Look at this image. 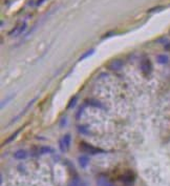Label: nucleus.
Here are the masks:
<instances>
[{
  "label": "nucleus",
  "instance_id": "nucleus-7",
  "mask_svg": "<svg viewBox=\"0 0 170 186\" xmlns=\"http://www.w3.org/2000/svg\"><path fill=\"white\" fill-rule=\"evenodd\" d=\"M157 62L162 64H165L168 62V57H167L166 55H159V56L157 57Z\"/></svg>",
  "mask_w": 170,
  "mask_h": 186
},
{
  "label": "nucleus",
  "instance_id": "nucleus-5",
  "mask_svg": "<svg viewBox=\"0 0 170 186\" xmlns=\"http://www.w3.org/2000/svg\"><path fill=\"white\" fill-rule=\"evenodd\" d=\"M88 162H89V159L87 158L86 156H81L79 158V163H80V166L81 167H86L87 166V164H88Z\"/></svg>",
  "mask_w": 170,
  "mask_h": 186
},
{
  "label": "nucleus",
  "instance_id": "nucleus-9",
  "mask_svg": "<svg viewBox=\"0 0 170 186\" xmlns=\"http://www.w3.org/2000/svg\"><path fill=\"white\" fill-rule=\"evenodd\" d=\"M98 184L100 186H113V184H110V183H109L105 178H100V179H99Z\"/></svg>",
  "mask_w": 170,
  "mask_h": 186
},
{
  "label": "nucleus",
  "instance_id": "nucleus-11",
  "mask_svg": "<svg viewBox=\"0 0 170 186\" xmlns=\"http://www.w3.org/2000/svg\"><path fill=\"white\" fill-rule=\"evenodd\" d=\"M39 151H40V154H48V153H53V149L50 148V147L48 146H42L40 147V149H39Z\"/></svg>",
  "mask_w": 170,
  "mask_h": 186
},
{
  "label": "nucleus",
  "instance_id": "nucleus-8",
  "mask_svg": "<svg viewBox=\"0 0 170 186\" xmlns=\"http://www.w3.org/2000/svg\"><path fill=\"white\" fill-rule=\"evenodd\" d=\"M69 186H85L83 181L80 180V179H74V180L70 182Z\"/></svg>",
  "mask_w": 170,
  "mask_h": 186
},
{
  "label": "nucleus",
  "instance_id": "nucleus-2",
  "mask_svg": "<svg viewBox=\"0 0 170 186\" xmlns=\"http://www.w3.org/2000/svg\"><path fill=\"white\" fill-rule=\"evenodd\" d=\"M141 67H142V71L144 74H149L150 71H151V64H150L149 60L148 59H145L142 61L141 63Z\"/></svg>",
  "mask_w": 170,
  "mask_h": 186
},
{
  "label": "nucleus",
  "instance_id": "nucleus-12",
  "mask_svg": "<svg viewBox=\"0 0 170 186\" xmlns=\"http://www.w3.org/2000/svg\"><path fill=\"white\" fill-rule=\"evenodd\" d=\"M20 130H21V129H18V130H17V132H15V134H13V135H12V136L9 137V139L6 140V142H4V144H6V143H9V142H11V141H13V140H14V139H15V138H16V136H17V135H18L19 132H20Z\"/></svg>",
  "mask_w": 170,
  "mask_h": 186
},
{
  "label": "nucleus",
  "instance_id": "nucleus-6",
  "mask_svg": "<svg viewBox=\"0 0 170 186\" xmlns=\"http://www.w3.org/2000/svg\"><path fill=\"white\" fill-rule=\"evenodd\" d=\"M70 141H72V138H70L69 135H65V136L63 137V139H62V142L64 143V145H65L66 148H68V147H69Z\"/></svg>",
  "mask_w": 170,
  "mask_h": 186
},
{
  "label": "nucleus",
  "instance_id": "nucleus-10",
  "mask_svg": "<svg viewBox=\"0 0 170 186\" xmlns=\"http://www.w3.org/2000/svg\"><path fill=\"white\" fill-rule=\"evenodd\" d=\"M94 53V49H91V50H87L86 53H85V54H83L82 55L81 57H80V61H81V60H84V59H86L87 57H89V56H91V55H93Z\"/></svg>",
  "mask_w": 170,
  "mask_h": 186
},
{
  "label": "nucleus",
  "instance_id": "nucleus-3",
  "mask_svg": "<svg viewBox=\"0 0 170 186\" xmlns=\"http://www.w3.org/2000/svg\"><path fill=\"white\" fill-rule=\"evenodd\" d=\"M26 151H17L15 154H14V158L17 159V160H23V159H25L26 158Z\"/></svg>",
  "mask_w": 170,
  "mask_h": 186
},
{
  "label": "nucleus",
  "instance_id": "nucleus-13",
  "mask_svg": "<svg viewBox=\"0 0 170 186\" xmlns=\"http://www.w3.org/2000/svg\"><path fill=\"white\" fill-rule=\"evenodd\" d=\"M76 102H77V96H75V97L69 101L68 105H67V108H72V107H74L75 104H76Z\"/></svg>",
  "mask_w": 170,
  "mask_h": 186
},
{
  "label": "nucleus",
  "instance_id": "nucleus-1",
  "mask_svg": "<svg viewBox=\"0 0 170 186\" xmlns=\"http://www.w3.org/2000/svg\"><path fill=\"white\" fill-rule=\"evenodd\" d=\"M80 149H81L83 153H87V154H103L105 151L101 148H98V147H94L91 144H87L85 142H81L80 143Z\"/></svg>",
  "mask_w": 170,
  "mask_h": 186
},
{
  "label": "nucleus",
  "instance_id": "nucleus-4",
  "mask_svg": "<svg viewBox=\"0 0 170 186\" xmlns=\"http://www.w3.org/2000/svg\"><path fill=\"white\" fill-rule=\"evenodd\" d=\"M122 61L121 60H115V61H113L110 63V65H109V67H110L111 69H121L122 67Z\"/></svg>",
  "mask_w": 170,
  "mask_h": 186
}]
</instances>
